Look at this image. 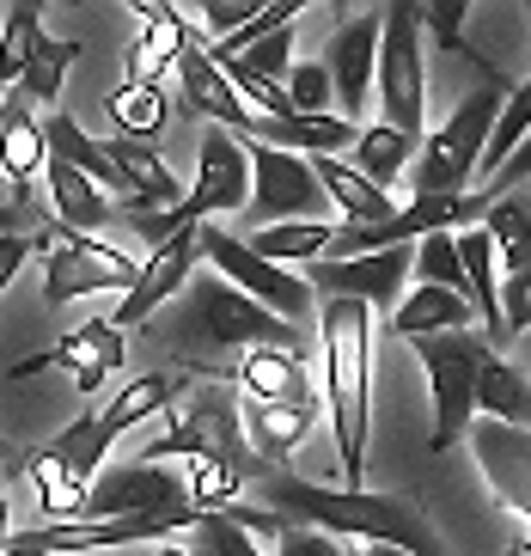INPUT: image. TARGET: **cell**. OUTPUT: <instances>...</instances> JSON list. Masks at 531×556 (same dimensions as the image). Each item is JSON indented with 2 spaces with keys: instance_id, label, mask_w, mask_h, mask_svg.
<instances>
[{
  "instance_id": "7c38bea8",
  "label": "cell",
  "mask_w": 531,
  "mask_h": 556,
  "mask_svg": "<svg viewBox=\"0 0 531 556\" xmlns=\"http://www.w3.org/2000/svg\"><path fill=\"white\" fill-rule=\"evenodd\" d=\"M409 269H416V257H409V245H397V251H372V257H349V263L324 257L306 269V281L324 300H361L372 312L379 306L397 312V300L409 294Z\"/></svg>"
},
{
  "instance_id": "30bf717a",
  "label": "cell",
  "mask_w": 531,
  "mask_h": 556,
  "mask_svg": "<svg viewBox=\"0 0 531 556\" xmlns=\"http://www.w3.org/2000/svg\"><path fill=\"white\" fill-rule=\"evenodd\" d=\"M172 514H195L184 471H172V465L160 471L147 458H123V465H104L92 477L80 520H172Z\"/></svg>"
},
{
  "instance_id": "d4e9b609",
  "label": "cell",
  "mask_w": 531,
  "mask_h": 556,
  "mask_svg": "<svg viewBox=\"0 0 531 556\" xmlns=\"http://www.w3.org/2000/svg\"><path fill=\"white\" fill-rule=\"evenodd\" d=\"M477 409L507 428H531V379L507 355H489L483 379H477Z\"/></svg>"
},
{
  "instance_id": "4316f807",
  "label": "cell",
  "mask_w": 531,
  "mask_h": 556,
  "mask_svg": "<svg viewBox=\"0 0 531 556\" xmlns=\"http://www.w3.org/2000/svg\"><path fill=\"white\" fill-rule=\"evenodd\" d=\"M104 116L116 123V135L123 141H141V148H153V135L165 129V86H135L123 80L104 99Z\"/></svg>"
},
{
  "instance_id": "9a60e30c",
  "label": "cell",
  "mask_w": 531,
  "mask_h": 556,
  "mask_svg": "<svg viewBox=\"0 0 531 556\" xmlns=\"http://www.w3.org/2000/svg\"><path fill=\"white\" fill-rule=\"evenodd\" d=\"M195 276H202V245H195V227H190V232H177V239H165V245L141 263V281H135V294H129V300H116L111 325H116V330H129V325L160 318L165 300L184 294Z\"/></svg>"
},
{
  "instance_id": "6da1fadb",
  "label": "cell",
  "mask_w": 531,
  "mask_h": 556,
  "mask_svg": "<svg viewBox=\"0 0 531 556\" xmlns=\"http://www.w3.org/2000/svg\"><path fill=\"white\" fill-rule=\"evenodd\" d=\"M263 507L281 514L288 526H312V532H330V539L361 544V551L446 556L428 514L385 490H337V483H312L300 471H269L263 477Z\"/></svg>"
},
{
  "instance_id": "2e32d148",
  "label": "cell",
  "mask_w": 531,
  "mask_h": 556,
  "mask_svg": "<svg viewBox=\"0 0 531 556\" xmlns=\"http://www.w3.org/2000/svg\"><path fill=\"white\" fill-rule=\"evenodd\" d=\"M177 80H184V99H190V111L208 116L214 129L239 135V141H251V135H257V111L239 99V86L226 80V67L214 62L208 50H190V55H184Z\"/></svg>"
},
{
  "instance_id": "ba28073f",
  "label": "cell",
  "mask_w": 531,
  "mask_h": 556,
  "mask_svg": "<svg viewBox=\"0 0 531 556\" xmlns=\"http://www.w3.org/2000/svg\"><path fill=\"white\" fill-rule=\"evenodd\" d=\"M195 245H202V263H208L220 281H232L239 294H251L257 306H269L281 325H306L312 318V281L306 276H293V269H281V263L257 257V251L244 245L239 232H226V227H195Z\"/></svg>"
},
{
  "instance_id": "5bb4252c",
  "label": "cell",
  "mask_w": 531,
  "mask_h": 556,
  "mask_svg": "<svg viewBox=\"0 0 531 556\" xmlns=\"http://www.w3.org/2000/svg\"><path fill=\"white\" fill-rule=\"evenodd\" d=\"M123 355H129L123 330H116L111 318H86V325H74L55 349H43V355H31V361H13V379L43 374V367H67L80 392H98L111 374H123Z\"/></svg>"
},
{
  "instance_id": "e575fe53",
  "label": "cell",
  "mask_w": 531,
  "mask_h": 556,
  "mask_svg": "<svg viewBox=\"0 0 531 556\" xmlns=\"http://www.w3.org/2000/svg\"><path fill=\"white\" fill-rule=\"evenodd\" d=\"M483 227L495 232V251L507 257V269H526V263H531V227H526V214L507 208V202H495Z\"/></svg>"
},
{
  "instance_id": "d6a6232c",
  "label": "cell",
  "mask_w": 531,
  "mask_h": 556,
  "mask_svg": "<svg viewBox=\"0 0 531 556\" xmlns=\"http://www.w3.org/2000/svg\"><path fill=\"white\" fill-rule=\"evenodd\" d=\"M526 330H531V263L501 276V343H495V355L514 343V337H526Z\"/></svg>"
},
{
  "instance_id": "74e56055",
  "label": "cell",
  "mask_w": 531,
  "mask_h": 556,
  "mask_svg": "<svg viewBox=\"0 0 531 556\" xmlns=\"http://www.w3.org/2000/svg\"><path fill=\"white\" fill-rule=\"evenodd\" d=\"M37 245H43L37 232H0V294L13 288V276L25 269V257H31Z\"/></svg>"
},
{
  "instance_id": "44dd1931",
  "label": "cell",
  "mask_w": 531,
  "mask_h": 556,
  "mask_svg": "<svg viewBox=\"0 0 531 556\" xmlns=\"http://www.w3.org/2000/svg\"><path fill=\"white\" fill-rule=\"evenodd\" d=\"M312 178L324 184V197L342 214V227H385V220H397V202L385 190H372L349 160H312Z\"/></svg>"
},
{
  "instance_id": "8fae6325",
  "label": "cell",
  "mask_w": 531,
  "mask_h": 556,
  "mask_svg": "<svg viewBox=\"0 0 531 556\" xmlns=\"http://www.w3.org/2000/svg\"><path fill=\"white\" fill-rule=\"evenodd\" d=\"M251 148V227H288V220H330V197L324 184L312 178V160L281 148H263V141H244Z\"/></svg>"
},
{
  "instance_id": "4dcf8cb0",
  "label": "cell",
  "mask_w": 531,
  "mask_h": 556,
  "mask_svg": "<svg viewBox=\"0 0 531 556\" xmlns=\"http://www.w3.org/2000/svg\"><path fill=\"white\" fill-rule=\"evenodd\" d=\"M281 86H288L293 116H337V86H330L324 62H293V74Z\"/></svg>"
},
{
  "instance_id": "8992f818",
  "label": "cell",
  "mask_w": 531,
  "mask_h": 556,
  "mask_svg": "<svg viewBox=\"0 0 531 556\" xmlns=\"http://www.w3.org/2000/svg\"><path fill=\"white\" fill-rule=\"evenodd\" d=\"M489 355L495 349H489L483 325L421 337L416 343V361H421V374H428V392H434V453H452L458 434L470 428V416H477V379H483Z\"/></svg>"
},
{
  "instance_id": "484cf974",
  "label": "cell",
  "mask_w": 531,
  "mask_h": 556,
  "mask_svg": "<svg viewBox=\"0 0 531 556\" xmlns=\"http://www.w3.org/2000/svg\"><path fill=\"white\" fill-rule=\"evenodd\" d=\"M43 7H7L0 13V99L7 92H18V80H25V67H31L37 43H43Z\"/></svg>"
},
{
  "instance_id": "52a82bcc",
  "label": "cell",
  "mask_w": 531,
  "mask_h": 556,
  "mask_svg": "<svg viewBox=\"0 0 531 556\" xmlns=\"http://www.w3.org/2000/svg\"><path fill=\"white\" fill-rule=\"evenodd\" d=\"M379 123L403 135L428 129V80H421V7L391 0L385 7V37H379V86H372Z\"/></svg>"
},
{
  "instance_id": "3957f363",
  "label": "cell",
  "mask_w": 531,
  "mask_h": 556,
  "mask_svg": "<svg viewBox=\"0 0 531 556\" xmlns=\"http://www.w3.org/2000/svg\"><path fill=\"white\" fill-rule=\"evenodd\" d=\"M172 337L184 349H195V355H251V349H300V330L281 325L269 306H257L251 294H239L232 281H220L208 269V276H195L190 288H184V306H177L172 318Z\"/></svg>"
},
{
  "instance_id": "ffe728a7",
  "label": "cell",
  "mask_w": 531,
  "mask_h": 556,
  "mask_svg": "<svg viewBox=\"0 0 531 556\" xmlns=\"http://www.w3.org/2000/svg\"><path fill=\"white\" fill-rule=\"evenodd\" d=\"M477 325V306L470 294H446V288H409L391 312V330H397L403 343H421V337H446V330H470Z\"/></svg>"
},
{
  "instance_id": "7402d4cb",
  "label": "cell",
  "mask_w": 531,
  "mask_h": 556,
  "mask_svg": "<svg viewBox=\"0 0 531 556\" xmlns=\"http://www.w3.org/2000/svg\"><path fill=\"white\" fill-rule=\"evenodd\" d=\"M312 422H318V397L312 404H244V441H251V453L263 465L288 458L312 434Z\"/></svg>"
},
{
  "instance_id": "cb8c5ba5",
  "label": "cell",
  "mask_w": 531,
  "mask_h": 556,
  "mask_svg": "<svg viewBox=\"0 0 531 556\" xmlns=\"http://www.w3.org/2000/svg\"><path fill=\"white\" fill-rule=\"evenodd\" d=\"M421 141H428V135H403V129H391V123H372V129H361V141H354V172H361L372 190L391 197V184L416 165Z\"/></svg>"
},
{
  "instance_id": "83f0119b",
  "label": "cell",
  "mask_w": 531,
  "mask_h": 556,
  "mask_svg": "<svg viewBox=\"0 0 531 556\" xmlns=\"http://www.w3.org/2000/svg\"><path fill=\"white\" fill-rule=\"evenodd\" d=\"M526 135H531V74H526V80H514V92H507V104H501V123H495L489 153H483V178H495L501 165L526 148Z\"/></svg>"
},
{
  "instance_id": "b9f144b4",
  "label": "cell",
  "mask_w": 531,
  "mask_h": 556,
  "mask_svg": "<svg viewBox=\"0 0 531 556\" xmlns=\"http://www.w3.org/2000/svg\"><path fill=\"white\" fill-rule=\"evenodd\" d=\"M514 556H531V539H519V544H514Z\"/></svg>"
},
{
  "instance_id": "f35d334b",
  "label": "cell",
  "mask_w": 531,
  "mask_h": 556,
  "mask_svg": "<svg viewBox=\"0 0 531 556\" xmlns=\"http://www.w3.org/2000/svg\"><path fill=\"white\" fill-rule=\"evenodd\" d=\"M526 178H531V135H526V148H519L514 160L501 165V172H495V178L483 184V190H489V197L501 202V197H507V190H514V184H526Z\"/></svg>"
},
{
  "instance_id": "277c9868",
  "label": "cell",
  "mask_w": 531,
  "mask_h": 556,
  "mask_svg": "<svg viewBox=\"0 0 531 556\" xmlns=\"http://www.w3.org/2000/svg\"><path fill=\"white\" fill-rule=\"evenodd\" d=\"M507 92H514L507 80H483L465 104H452V116L421 141L416 172H409V197H470L477 190L470 178H483V153Z\"/></svg>"
},
{
  "instance_id": "60d3db41",
  "label": "cell",
  "mask_w": 531,
  "mask_h": 556,
  "mask_svg": "<svg viewBox=\"0 0 531 556\" xmlns=\"http://www.w3.org/2000/svg\"><path fill=\"white\" fill-rule=\"evenodd\" d=\"M160 556H195V551H184V544H160Z\"/></svg>"
},
{
  "instance_id": "ab89813d",
  "label": "cell",
  "mask_w": 531,
  "mask_h": 556,
  "mask_svg": "<svg viewBox=\"0 0 531 556\" xmlns=\"http://www.w3.org/2000/svg\"><path fill=\"white\" fill-rule=\"evenodd\" d=\"M13 544V514H7V477H0V551Z\"/></svg>"
},
{
  "instance_id": "d6986e66",
  "label": "cell",
  "mask_w": 531,
  "mask_h": 556,
  "mask_svg": "<svg viewBox=\"0 0 531 556\" xmlns=\"http://www.w3.org/2000/svg\"><path fill=\"white\" fill-rule=\"evenodd\" d=\"M239 386H244V404H312L300 349H251L239 361Z\"/></svg>"
},
{
  "instance_id": "836d02e7",
  "label": "cell",
  "mask_w": 531,
  "mask_h": 556,
  "mask_svg": "<svg viewBox=\"0 0 531 556\" xmlns=\"http://www.w3.org/2000/svg\"><path fill=\"white\" fill-rule=\"evenodd\" d=\"M190 539H195V556H263V544L251 532H239L226 514H202Z\"/></svg>"
},
{
  "instance_id": "4fadbf2b",
  "label": "cell",
  "mask_w": 531,
  "mask_h": 556,
  "mask_svg": "<svg viewBox=\"0 0 531 556\" xmlns=\"http://www.w3.org/2000/svg\"><path fill=\"white\" fill-rule=\"evenodd\" d=\"M379 37H385V7H367V13L342 18V31L330 37V86H337V116L361 123V111L372 104V86H379Z\"/></svg>"
},
{
  "instance_id": "f546056e",
  "label": "cell",
  "mask_w": 531,
  "mask_h": 556,
  "mask_svg": "<svg viewBox=\"0 0 531 556\" xmlns=\"http://www.w3.org/2000/svg\"><path fill=\"white\" fill-rule=\"evenodd\" d=\"M416 276L421 288H446V294H470L465 257H458V232H428L416 245Z\"/></svg>"
},
{
  "instance_id": "1f68e13d",
  "label": "cell",
  "mask_w": 531,
  "mask_h": 556,
  "mask_svg": "<svg viewBox=\"0 0 531 556\" xmlns=\"http://www.w3.org/2000/svg\"><path fill=\"white\" fill-rule=\"evenodd\" d=\"M220 67H232V74H251V80H269V86H281L293 74V25H281V31H269L257 43V50H244L239 62H220Z\"/></svg>"
},
{
  "instance_id": "603a6c76",
  "label": "cell",
  "mask_w": 531,
  "mask_h": 556,
  "mask_svg": "<svg viewBox=\"0 0 531 556\" xmlns=\"http://www.w3.org/2000/svg\"><path fill=\"white\" fill-rule=\"evenodd\" d=\"M337 220H288V227H251L244 232V245L257 251V257L281 263V269H293V263H324L330 257V245H337Z\"/></svg>"
},
{
  "instance_id": "9c48e42d",
  "label": "cell",
  "mask_w": 531,
  "mask_h": 556,
  "mask_svg": "<svg viewBox=\"0 0 531 556\" xmlns=\"http://www.w3.org/2000/svg\"><path fill=\"white\" fill-rule=\"evenodd\" d=\"M135 281H141V257H129L111 239H86V232H62L49 239L43 257V300L49 306H67V300H92V294H116L129 300Z\"/></svg>"
},
{
  "instance_id": "7a4b0ae2",
  "label": "cell",
  "mask_w": 531,
  "mask_h": 556,
  "mask_svg": "<svg viewBox=\"0 0 531 556\" xmlns=\"http://www.w3.org/2000/svg\"><path fill=\"white\" fill-rule=\"evenodd\" d=\"M372 306L361 300H324L318 306V355H324V409L337 434V471L361 490L372 434Z\"/></svg>"
},
{
  "instance_id": "f1b7e54d",
  "label": "cell",
  "mask_w": 531,
  "mask_h": 556,
  "mask_svg": "<svg viewBox=\"0 0 531 556\" xmlns=\"http://www.w3.org/2000/svg\"><path fill=\"white\" fill-rule=\"evenodd\" d=\"M74 62H80V43H74V37H43L37 55H31V67H25V80H18V99L49 104L55 92H62V80H67V67Z\"/></svg>"
},
{
  "instance_id": "7bdbcfd3",
  "label": "cell",
  "mask_w": 531,
  "mask_h": 556,
  "mask_svg": "<svg viewBox=\"0 0 531 556\" xmlns=\"http://www.w3.org/2000/svg\"><path fill=\"white\" fill-rule=\"evenodd\" d=\"M0 458H13V441H7V434H0Z\"/></svg>"
},
{
  "instance_id": "e0dca14e",
  "label": "cell",
  "mask_w": 531,
  "mask_h": 556,
  "mask_svg": "<svg viewBox=\"0 0 531 556\" xmlns=\"http://www.w3.org/2000/svg\"><path fill=\"white\" fill-rule=\"evenodd\" d=\"M0 172H7V184H13L25 202H31V178L49 172V135H43V123L25 111L18 92L0 99Z\"/></svg>"
},
{
  "instance_id": "d590c367",
  "label": "cell",
  "mask_w": 531,
  "mask_h": 556,
  "mask_svg": "<svg viewBox=\"0 0 531 556\" xmlns=\"http://www.w3.org/2000/svg\"><path fill=\"white\" fill-rule=\"evenodd\" d=\"M465 18H470L465 0H428V7H421V37H434V43L458 50V43H465Z\"/></svg>"
},
{
  "instance_id": "8d00e7d4",
  "label": "cell",
  "mask_w": 531,
  "mask_h": 556,
  "mask_svg": "<svg viewBox=\"0 0 531 556\" xmlns=\"http://www.w3.org/2000/svg\"><path fill=\"white\" fill-rule=\"evenodd\" d=\"M281 556H349V544L330 539V532H312V526H288Z\"/></svg>"
},
{
  "instance_id": "5b68a950",
  "label": "cell",
  "mask_w": 531,
  "mask_h": 556,
  "mask_svg": "<svg viewBox=\"0 0 531 556\" xmlns=\"http://www.w3.org/2000/svg\"><path fill=\"white\" fill-rule=\"evenodd\" d=\"M147 465H226V471H244V477H269V465H257L251 441H244V416H239V397L226 386H202L190 404V416L177 428H165L160 441H147Z\"/></svg>"
},
{
  "instance_id": "ac0fdd59",
  "label": "cell",
  "mask_w": 531,
  "mask_h": 556,
  "mask_svg": "<svg viewBox=\"0 0 531 556\" xmlns=\"http://www.w3.org/2000/svg\"><path fill=\"white\" fill-rule=\"evenodd\" d=\"M43 190H49V208H55V220H62L67 232H86V239H92V227H111V220H116V202L86 178L80 165L55 160V153H49Z\"/></svg>"
}]
</instances>
